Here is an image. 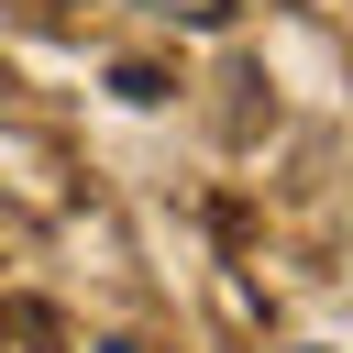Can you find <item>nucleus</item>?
<instances>
[{"mask_svg": "<svg viewBox=\"0 0 353 353\" xmlns=\"http://www.w3.org/2000/svg\"><path fill=\"white\" fill-rule=\"evenodd\" d=\"M99 353H132V342H99Z\"/></svg>", "mask_w": 353, "mask_h": 353, "instance_id": "2", "label": "nucleus"}, {"mask_svg": "<svg viewBox=\"0 0 353 353\" xmlns=\"http://www.w3.org/2000/svg\"><path fill=\"white\" fill-rule=\"evenodd\" d=\"M298 353H320V342H298Z\"/></svg>", "mask_w": 353, "mask_h": 353, "instance_id": "3", "label": "nucleus"}, {"mask_svg": "<svg viewBox=\"0 0 353 353\" xmlns=\"http://www.w3.org/2000/svg\"><path fill=\"white\" fill-rule=\"evenodd\" d=\"M143 11H176V22H232V0H143Z\"/></svg>", "mask_w": 353, "mask_h": 353, "instance_id": "1", "label": "nucleus"}]
</instances>
